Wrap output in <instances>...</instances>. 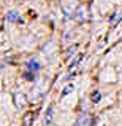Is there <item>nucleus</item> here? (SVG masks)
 Here are the masks:
<instances>
[{"mask_svg": "<svg viewBox=\"0 0 122 126\" xmlns=\"http://www.w3.org/2000/svg\"><path fill=\"white\" fill-rule=\"evenodd\" d=\"M6 19H8L10 22H16V21H19V13L18 11H8V15H6Z\"/></svg>", "mask_w": 122, "mask_h": 126, "instance_id": "obj_3", "label": "nucleus"}, {"mask_svg": "<svg viewBox=\"0 0 122 126\" xmlns=\"http://www.w3.org/2000/svg\"><path fill=\"white\" fill-rule=\"evenodd\" d=\"M81 58H82V54H79V56H76V58L71 61V64H70V69H73V67H76V64L81 61Z\"/></svg>", "mask_w": 122, "mask_h": 126, "instance_id": "obj_7", "label": "nucleus"}, {"mask_svg": "<svg viewBox=\"0 0 122 126\" xmlns=\"http://www.w3.org/2000/svg\"><path fill=\"white\" fill-rule=\"evenodd\" d=\"M76 49H78V45H73V46H71L70 49H68V54H67V56H73V54H75V51H76Z\"/></svg>", "mask_w": 122, "mask_h": 126, "instance_id": "obj_8", "label": "nucleus"}, {"mask_svg": "<svg viewBox=\"0 0 122 126\" xmlns=\"http://www.w3.org/2000/svg\"><path fill=\"white\" fill-rule=\"evenodd\" d=\"M73 89H75V86H73V85H68V86H65V89L62 91V97H64V96H67V94H70V93L73 91Z\"/></svg>", "mask_w": 122, "mask_h": 126, "instance_id": "obj_6", "label": "nucleus"}, {"mask_svg": "<svg viewBox=\"0 0 122 126\" xmlns=\"http://www.w3.org/2000/svg\"><path fill=\"white\" fill-rule=\"evenodd\" d=\"M27 69L30 72H38L41 69V65H40V62H38L37 59H30V61L27 62Z\"/></svg>", "mask_w": 122, "mask_h": 126, "instance_id": "obj_2", "label": "nucleus"}, {"mask_svg": "<svg viewBox=\"0 0 122 126\" xmlns=\"http://www.w3.org/2000/svg\"><path fill=\"white\" fill-rule=\"evenodd\" d=\"M90 123H92L90 115H89V113H82V115L78 117V120L75 121L73 126H90Z\"/></svg>", "mask_w": 122, "mask_h": 126, "instance_id": "obj_1", "label": "nucleus"}, {"mask_svg": "<svg viewBox=\"0 0 122 126\" xmlns=\"http://www.w3.org/2000/svg\"><path fill=\"white\" fill-rule=\"evenodd\" d=\"M33 121H35V115L33 113H27L24 117V120H22V125H24V126H30Z\"/></svg>", "mask_w": 122, "mask_h": 126, "instance_id": "obj_4", "label": "nucleus"}, {"mask_svg": "<svg viewBox=\"0 0 122 126\" xmlns=\"http://www.w3.org/2000/svg\"><path fill=\"white\" fill-rule=\"evenodd\" d=\"M90 99H92V102H94V104L100 102V99H101V93H100V91H94V93H92V96H90Z\"/></svg>", "mask_w": 122, "mask_h": 126, "instance_id": "obj_5", "label": "nucleus"}]
</instances>
